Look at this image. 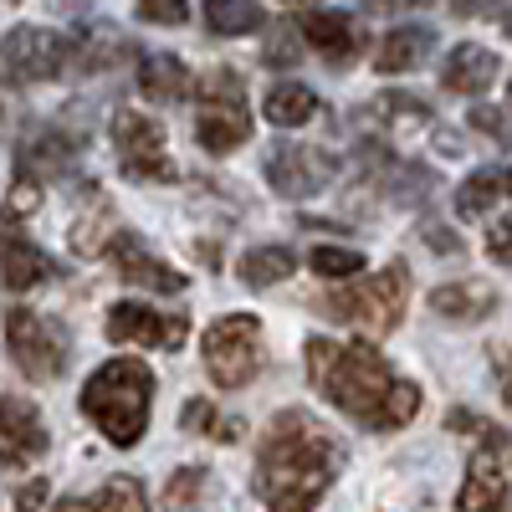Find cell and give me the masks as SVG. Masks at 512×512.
Masks as SVG:
<instances>
[{
	"mask_svg": "<svg viewBox=\"0 0 512 512\" xmlns=\"http://www.w3.org/2000/svg\"><path fill=\"white\" fill-rule=\"evenodd\" d=\"M472 123L482 128V134H492L497 144H512V118H502L497 108H477V113H472Z\"/></svg>",
	"mask_w": 512,
	"mask_h": 512,
	"instance_id": "cell-34",
	"label": "cell"
},
{
	"mask_svg": "<svg viewBox=\"0 0 512 512\" xmlns=\"http://www.w3.org/2000/svg\"><path fill=\"white\" fill-rule=\"evenodd\" d=\"M308 267L318 277H328V282H349V277L364 272V251H354V246H318L308 256Z\"/></svg>",
	"mask_w": 512,
	"mask_h": 512,
	"instance_id": "cell-27",
	"label": "cell"
},
{
	"mask_svg": "<svg viewBox=\"0 0 512 512\" xmlns=\"http://www.w3.org/2000/svg\"><path fill=\"white\" fill-rule=\"evenodd\" d=\"M303 57V36H297V21H277L267 31V47H262V62L267 67H297Z\"/></svg>",
	"mask_w": 512,
	"mask_h": 512,
	"instance_id": "cell-28",
	"label": "cell"
},
{
	"mask_svg": "<svg viewBox=\"0 0 512 512\" xmlns=\"http://www.w3.org/2000/svg\"><path fill=\"white\" fill-rule=\"evenodd\" d=\"M200 487H205L200 466H190V472H175V477H169V507H190Z\"/></svg>",
	"mask_w": 512,
	"mask_h": 512,
	"instance_id": "cell-32",
	"label": "cell"
},
{
	"mask_svg": "<svg viewBox=\"0 0 512 512\" xmlns=\"http://www.w3.org/2000/svg\"><path fill=\"white\" fill-rule=\"evenodd\" d=\"M507 190H502V169H477L472 180H461V195H456V210L466 221L472 216H487V210L502 200Z\"/></svg>",
	"mask_w": 512,
	"mask_h": 512,
	"instance_id": "cell-26",
	"label": "cell"
},
{
	"mask_svg": "<svg viewBox=\"0 0 512 512\" xmlns=\"http://www.w3.org/2000/svg\"><path fill=\"white\" fill-rule=\"evenodd\" d=\"M431 308L451 323H482L497 308V287H487V282H446V287L431 292Z\"/></svg>",
	"mask_w": 512,
	"mask_h": 512,
	"instance_id": "cell-20",
	"label": "cell"
},
{
	"mask_svg": "<svg viewBox=\"0 0 512 512\" xmlns=\"http://www.w3.org/2000/svg\"><path fill=\"white\" fill-rule=\"evenodd\" d=\"M41 502H47V482H26V487L16 492V507H11V512H36Z\"/></svg>",
	"mask_w": 512,
	"mask_h": 512,
	"instance_id": "cell-35",
	"label": "cell"
},
{
	"mask_svg": "<svg viewBox=\"0 0 512 512\" xmlns=\"http://www.w3.org/2000/svg\"><path fill=\"white\" fill-rule=\"evenodd\" d=\"M154 410V374L144 359H108L82 384V415H88L113 446H139Z\"/></svg>",
	"mask_w": 512,
	"mask_h": 512,
	"instance_id": "cell-3",
	"label": "cell"
},
{
	"mask_svg": "<svg viewBox=\"0 0 512 512\" xmlns=\"http://www.w3.org/2000/svg\"><path fill=\"white\" fill-rule=\"evenodd\" d=\"M502 0H456V11H466V16H477V11H497Z\"/></svg>",
	"mask_w": 512,
	"mask_h": 512,
	"instance_id": "cell-38",
	"label": "cell"
},
{
	"mask_svg": "<svg viewBox=\"0 0 512 512\" xmlns=\"http://www.w3.org/2000/svg\"><path fill=\"white\" fill-rule=\"evenodd\" d=\"M262 169H267V185L277 195L297 200V195H318L338 175V159L323 149H308V144H272Z\"/></svg>",
	"mask_w": 512,
	"mask_h": 512,
	"instance_id": "cell-10",
	"label": "cell"
},
{
	"mask_svg": "<svg viewBox=\"0 0 512 512\" xmlns=\"http://www.w3.org/2000/svg\"><path fill=\"white\" fill-rule=\"evenodd\" d=\"M134 6L154 26H185L190 21V0H134Z\"/></svg>",
	"mask_w": 512,
	"mask_h": 512,
	"instance_id": "cell-31",
	"label": "cell"
},
{
	"mask_svg": "<svg viewBox=\"0 0 512 512\" xmlns=\"http://www.w3.org/2000/svg\"><path fill=\"white\" fill-rule=\"evenodd\" d=\"M405 303H410V272L405 262H390L374 277H359L349 287H338L323 297V308L338 318V323H354V328H369V333H395L400 318H405Z\"/></svg>",
	"mask_w": 512,
	"mask_h": 512,
	"instance_id": "cell-4",
	"label": "cell"
},
{
	"mask_svg": "<svg viewBox=\"0 0 512 512\" xmlns=\"http://www.w3.org/2000/svg\"><path fill=\"white\" fill-rule=\"evenodd\" d=\"M6 349H11L16 369L26 379H36V384H47V379H57L67 369V333H62V323L41 318L31 308H11L6 313Z\"/></svg>",
	"mask_w": 512,
	"mask_h": 512,
	"instance_id": "cell-7",
	"label": "cell"
},
{
	"mask_svg": "<svg viewBox=\"0 0 512 512\" xmlns=\"http://www.w3.org/2000/svg\"><path fill=\"white\" fill-rule=\"evenodd\" d=\"M139 93H144L149 103H175V98H185V93H190L185 62H180L175 52H149V57L139 62Z\"/></svg>",
	"mask_w": 512,
	"mask_h": 512,
	"instance_id": "cell-21",
	"label": "cell"
},
{
	"mask_svg": "<svg viewBox=\"0 0 512 512\" xmlns=\"http://www.w3.org/2000/svg\"><path fill=\"white\" fill-rule=\"evenodd\" d=\"M497 72H502V62L487 47L461 41V47L446 57V67H441V88L456 93V98H477V93H487L492 82H497Z\"/></svg>",
	"mask_w": 512,
	"mask_h": 512,
	"instance_id": "cell-17",
	"label": "cell"
},
{
	"mask_svg": "<svg viewBox=\"0 0 512 512\" xmlns=\"http://www.w3.org/2000/svg\"><path fill=\"white\" fill-rule=\"evenodd\" d=\"M108 338L113 344H149V349H180L190 338L185 318L154 313L144 303H113L108 308Z\"/></svg>",
	"mask_w": 512,
	"mask_h": 512,
	"instance_id": "cell-12",
	"label": "cell"
},
{
	"mask_svg": "<svg viewBox=\"0 0 512 512\" xmlns=\"http://www.w3.org/2000/svg\"><path fill=\"white\" fill-rule=\"evenodd\" d=\"M185 425H190V431H205V436H221V441H236L241 436V425L226 420L221 410H210L205 400H190L185 405Z\"/></svg>",
	"mask_w": 512,
	"mask_h": 512,
	"instance_id": "cell-30",
	"label": "cell"
},
{
	"mask_svg": "<svg viewBox=\"0 0 512 512\" xmlns=\"http://www.w3.org/2000/svg\"><path fill=\"white\" fill-rule=\"evenodd\" d=\"M57 512H98V502H82V497H67V502H57Z\"/></svg>",
	"mask_w": 512,
	"mask_h": 512,
	"instance_id": "cell-39",
	"label": "cell"
},
{
	"mask_svg": "<svg viewBox=\"0 0 512 512\" xmlns=\"http://www.w3.org/2000/svg\"><path fill=\"white\" fill-rule=\"evenodd\" d=\"M359 6H374L379 11V6H395V0H359Z\"/></svg>",
	"mask_w": 512,
	"mask_h": 512,
	"instance_id": "cell-40",
	"label": "cell"
},
{
	"mask_svg": "<svg viewBox=\"0 0 512 512\" xmlns=\"http://www.w3.org/2000/svg\"><path fill=\"white\" fill-rule=\"evenodd\" d=\"M236 272H241L246 287H272V282H282V277L297 272V251H292V246H251V251L241 256Z\"/></svg>",
	"mask_w": 512,
	"mask_h": 512,
	"instance_id": "cell-23",
	"label": "cell"
},
{
	"mask_svg": "<svg viewBox=\"0 0 512 512\" xmlns=\"http://www.w3.org/2000/svg\"><path fill=\"white\" fill-rule=\"evenodd\" d=\"M456 512H512V487H507V466L497 461V451H477L466 466V482L456 497Z\"/></svg>",
	"mask_w": 512,
	"mask_h": 512,
	"instance_id": "cell-15",
	"label": "cell"
},
{
	"mask_svg": "<svg viewBox=\"0 0 512 512\" xmlns=\"http://www.w3.org/2000/svg\"><path fill=\"white\" fill-rule=\"evenodd\" d=\"M502 31H507V36H512V16H507V21H502Z\"/></svg>",
	"mask_w": 512,
	"mask_h": 512,
	"instance_id": "cell-42",
	"label": "cell"
},
{
	"mask_svg": "<svg viewBox=\"0 0 512 512\" xmlns=\"http://www.w3.org/2000/svg\"><path fill=\"white\" fill-rule=\"evenodd\" d=\"M113 149H118V169L128 180H144V185L175 180V164H169V149H164V128L154 113L123 108L113 118Z\"/></svg>",
	"mask_w": 512,
	"mask_h": 512,
	"instance_id": "cell-8",
	"label": "cell"
},
{
	"mask_svg": "<svg viewBox=\"0 0 512 512\" xmlns=\"http://www.w3.org/2000/svg\"><path fill=\"white\" fill-rule=\"evenodd\" d=\"M77 144L67 134H57V128H41V134H31L21 144V169H41V175H62V169L72 164Z\"/></svg>",
	"mask_w": 512,
	"mask_h": 512,
	"instance_id": "cell-25",
	"label": "cell"
},
{
	"mask_svg": "<svg viewBox=\"0 0 512 512\" xmlns=\"http://www.w3.org/2000/svg\"><path fill=\"white\" fill-rule=\"evenodd\" d=\"M502 190L512 195V169H502Z\"/></svg>",
	"mask_w": 512,
	"mask_h": 512,
	"instance_id": "cell-41",
	"label": "cell"
},
{
	"mask_svg": "<svg viewBox=\"0 0 512 512\" xmlns=\"http://www.w3.org/2000/svg\"><path fill=\"white\" fill-rule=\"evenodd\" d=\"M195 139L205 154H231L251 139V108H246V82L231 67H216L200 77V118Z\"/></svg>",
	"mask_w": 512,
	"mask_h": 512,
	"instance_id": "cell-5",
	"label": "cell"
},
{
	"mask_svg": "<svg viewBox=\"0 0 512 512\" xmlns=\"http://www.w3.org/2000/svg\"><path fill=\"white\" fill-rule=\"evenodd\" d=\"M507 98H512V88H507Z\"/></svg>",
	"mask_w": 512,
	"mask_h": 512,
	"instance_id": "cell-43",
	"label": "cell"
},
{
	"mask_svg": "<svg viewBox=\"0 0 512 512\" xmlns=\"http://www.w3.org/2000/svg\"><path fill=\"white\" fill-rule=\"evenodd\" d=\"M0 67L11 82H52L72 67V36L41 31V26H11L0 41Z\"/></svg>",
	"mask_w": 512,
	"mask_h": 512,
	"instance_id": "cell-9",
	"label": "cell"
},
{
	"mask_svg": "<svg viewBox=\"0 0 512 512\" xmlns=\"http://www.w3.org/2000/svg\"><path fill=\"white\" fill-rule=\"evenodd\" d=\"M297 31H303V41L328 67H349L359 57V47H364V31H359V21L349 11H308Z\"/></svg>",
	"mask_w": 512,
	"mask_h": 512,
	"instance_id": "cell-14",
	"label": "cell"
},
{
	"mask_svg": "<svg viewBox=\"0 0 512 512\" xmlns=\"http://www.w3.org/2000/svg\"><path fill=\"white\" fill-rule=\"evenodd\" d=\"M123 57H134V41L118 26H88L82 36H72V67L77 72H108Z\"/></svg>",
	"mask_w": 512,
	"mask_h": 512,
	"instance_id": "cell-19",
	"label": "cell"
},
{
	"mask_svg": "<svg viewBox=\"0 0 512 512\" xmlns=\"http://www.w3.org/2000/svg\"><path fill=\"white\" fill-rule=\"evenodd\" d=\"M205 26L216 36H251L267 26V11L256 0H205Z\"/></svg>",
	"mask_w": 512,
	"mask_h": 512,
	"instance_id": "cell-24",
	"label": "cell"
},
{
	"mask_svg": "<svg viewBox=\"0 0 512 512\" xmlns=\"http://www.w3.org/2000/svg\"><path fill=\"white\" fill-rule=\"evenodd\" d=\"M492 369H497V384H502V400L512 405V349H497L492 354Z\"/></svg>",
	"mask_w": 512,
	"mask_h": 512,
	"instance_id": "cell-36",
	"label": "cell"
},
{
	"mask_svg": "<svg viewBox=\"0 0 512 512\" xmlns=\"http://www.w3.org/2000/svg\"><path fill=\"white\" fill-rule=\"evenodd\" d=\"M113 262H118V272L128 277V282H139V287H149V292H180L185 287V277L169 267V262H159V256L139 241V236H128V231H118L113 236Z\"/></svg>",
	"mask_w": 512,
	"mask_h": 512,
	"instance_id": "cell-16",
	"label": "cell"
},
{
	"mask_svg": "<svg viewBox=\"0 0 512 512\" xmlns=\"http://www.w3.org/2000/svg\"><path fill=\"white\" fill-rule=\"evenodd\" d=\"M262 113L277 128H303V123L318 118V93L303 88V82H277V88L267 93V103H262Z\"/></svg>",
	"mask_w": 512,
	"mask_h": 512,
	"instance_id": "cell-22",
	"label": "cell"
},
{
	"mask_svg": "<svg viewBox=\"0 0 512 512\" xmlns=\"http://www.w3.org/2000/svg\"><path fill=\"white\" fill-rule=\"evenodd\" d=\"M308 379L328 405L354 415L364 431H400L420 410V384L400 379L369 344L308 338Z\"/></svg>",
	"mask_w": 512,
	"mask_h": 512,
	"instance_id": "cell-1",
	"label": "cell"
},
{
	"mask_svg": "<svg viewBox=\"0 0 512 512\" xmlns=\"http://www.w3.org/2000/svg\"><path fill=\"white\" fill-rule=\"evenodd\" d=\"M344 446L308 410H282L256 446V487L272 512H313L333 487Z\"/></svg>",
	"mask_w": 512,
	"mask_h": 512,
	"instance_id": "cell-2",
	"label": "cell"
},
{
	"mask_svg": "<svg viewBox=\"0 0 512 512\" xmlns=\"http://www.w3.org/2000/svg\"><path fill=\"white\" fill-rule=\"evenodd\" d=\"M52 436L41 410L21 395H0V461L6 466H31L36 456H47Z\"/></svg>",
	"mask_w": 512,
	"mask_h": 512,
	"instance_id": "cell-11",
	"label": "cell"
},
{
	"mask_svg": "<svg viewBox=\"0 0 512 512\" xmlns=\"http://www.w3.org/2000/svg\"><path fill=\"white\" fill-rule=\"evenodd\" d=\"M431 52H436V31L425 26V21L420 26H395V31H384L379 52H374V67L379 72H410Z\"/></svg>",
	"mask_w": 512,
	"mask_h": 512,
	"instance_id": "cell-18",
	"label": "cell"
},
{
	"mask_svg": "<svg viewBox=\"0 0 512 512\" xmlns=\"http://www.w3.org/2000/svg\"><path fill=\"white\" fill-rule=\"evenodd\" d=\"M205 374L221 390H241L251 384V374L262 369V323L251 313H226L205 328Z\"/></svg>",
	"mask_w": 512,
	"mask_h": 512,
	"instance_id": "cell-6",
	"label": "cell"
},
{
	"mask_svg": "<svg viewBox=\"0 0 512 512\" xmlns=\"http://www.w3.org/2000/svg\"><path fill=\"white\" fill-rule=\"evenodd\" d=\"M487 256L502 267H512V216H502L492 231H487Z\"/></svg>",
	"mask_w": 512,
	"mask_h": 512,
	"instance_id": "cell-33",
	"label": "cell"
},
{
	"mask_svg": "<svg viewBox=\"0 0 512 512\" xmlns=\"http://www.w3.org/2000/svg\"><path fill=\"white\" fill-rule=\"evenodd\" d=\"M98 512H149V497L134 477H113L98 497Z\"/></svg>",
	"mask_w": 512,
	"mask_h": 512,
	"instance_id": "cell-29",
	"label": "cell"
},
{
	"mask_svg": "<svg viewBox=\"0 0 512 512\" xmlns=\"http://www.w3.org/2000/svg\"><path fill=\"white\" fill-rule=\"evenodd\" d=\"M425 241H431L436 251H456V246H461V241H451V231H446V226H425Z\"/></svg>",
	"mask_w": 512,
	"mask_h": 512,
	"instance_id": "cell-37",
	"label": "cell"
},
{
	"mask_svg": "<svg viewBox=\"0 0 512 512\" xmlns=\"http://www.w3.org/2000/svg\"><path fill=\"white\" fill-rule=\"evenodd\" d=\"M47 277H57V262L36 241H26L21 226L0 210V292H26Z\"/></svg>",
	"mask_w": 512,
	"mask_h": 512,
	"instance_id": "cell-13",
	"label": "cell"
}]
</instances>
